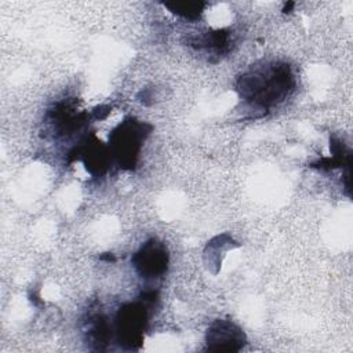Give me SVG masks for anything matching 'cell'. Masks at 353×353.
I'll return each instance as SVG.
<instances>
[{"label": "cell", "instance_id": "obj_5", "mask_svg": "<svg viewBox=\"0 0 353 353\" xmlns=\"http://www.w3.org/2000/svg\"><path fill=\"white\" fill-rule=\"evenodd\" d=\"M68 161H81L85 171L94 178L106 175L113 164L108 143L102 142L92 132L85 134L79 139V142H76L68 153Z\"/></svg>", "mask_w": 353, "mask_h": 353}, {"label": "cell", "instance_id": "obj_12", "mask_svg": "<svg viewBox=\"0 0 353 353\" xmlns=\"http://www.w3.org/2000/svg\"><path fill=\"white\" fill-rule=\"evenodd\" d=\"M110 109H112V108H110L109 105H99V106L94 108V109L91 110V117H92V120H105V119L109 116Z\"/></svg>", "mask_w": 353, "mask_h": 353}, {"label": "cell", "instance_id": "obj_7", "mask_svg": "<svg viewBox=\"0 0 353 353\" xmlns=\"http://www.w3.org/2000/svg\"><path fill=\"white\" fill-rule=\"evenodd\" d=\"M205 349L211 352H240L247 336L243 328L229 319L214 320L205 331Z\"/></svg>", "mask_w": 353, "mask_h": 353}, {"label": "cell", "instance_id": "obj_10", "mask_svg": "<svg viewBox=\"0 0 353 353\" xmlns=\"http://www.w3.org/2000/svg\"><path fill=\"white\" fill-rule=\"evenodd\" d=\"M330 150H331L330 157L319 159L317 161L312 163L310 167L320 171H330L335 168L350 170V157H352L350 149L343 142H341L339 138L332 137L330 139Z\"/></svg>", "mask_w": 353, "mask_h": 353}, {"label": "cell", "instance_id": "obj_8", "mask_svg": "<svg viewBox=\"0 0 353 353\" xmlns=\"http://www.w3.org/2000/svg\"><path fill=\"white\" fill-rule=\"evenodd\" d=\"M84 341L91 350H106L114 341L113 323L101 312H90L84 321Z\"/></svg>", "mask_w": 353, "mask_h": 353}, {"label": "cell", "instance_id": "obj_9", "mask_svg": "<svg viewBox=\"0 0 353 353\" xmlns=\"http://www.w3.org/2000/svg\"><path fill=\"white\" fill-rule=\"evenodd\" d=\"M190 44L205 55L222 57L228 54L233 44V34L229 29H214L190 37Z\"/></svg>", "mask_w": 353, "mask_h": 353}, {"label": "cell", "instance_id": "obj_1", "mask_svg": "<svg viewBox=\"0 0 353 353\" xmlns=\"http://www.w3.org/2000/svg\"><path fill=\"white\" fill-rule=\"evenodd\" d=\"M295 74L290 63L280 59L259 61L236 80L234 90L250 119L266 116L284 102L295 88Z\"/></svg>", "mask_w": 353, "mask_h": 353}, {"label": "cell", "instance_id": "obj_2", "mask_svg": "<svg viewBox=\"0 0 353 353\" xmlns=\"http://www.w3.org/2000/svg\"><path fill=\"white\" fill-rule=\"evenodd\" d=\"M159 301V291L148 288L138 299L123 303L113 319L114 342L124 350H139L149 328V317Z\"/></svg>", "mask_w": 353, "mask_h": 353}, {"label": "cell", "instance_id": "obj_6", "mask_svg": "<svg viewBox=\"0 0 353 353\" xmlns=\"http://www.w3.org/2000/svg\"><path fill=\"white\" fill-rule=\"evenodd\" d=\"M46 120L55 138L69 139L84 132L92 117L91 112L79 110L73 101L65 99L54 103V106L47 110Z\"/></svg>", "mask_w": 353, "mask_h": 353}, {"label": "cell", "instance_id": "obj_3", "mask_svg": "<svg viewBox=\"0 0 353 353\" xmlns=\"http://www.w3.org/2000/svg\"><path fill=\"white\" fill-rule=\"evenodd\" d=\"M153 131V125L134 116H127L108 137L112 161L123 171H135L142 148Z\"/></svg>", "mask_w": 353, "mask_h": 353}, {"label": "cell", "instance_id": "obj_4", "mask_svg": "<svg viewBox=\"0 0 353 353\" xmlns=\"http://www.w3.org/2000/svg\"><path fill=\"white\" fill-rule=\"evenodd\" d=\"M131 265L145 283H157L165 276L170 265V252L165 243L157 237L148 239L131 255Z\"/></svg>", "mask_w": 353, "mask_h": 353}, {"label": "cell", "instance_id": "obj_11", "mask_svg": "<svg viewBox=\"0 0 353 353\" xmlns=\"http://www.w3.org/2000/svg\"><path fill=\"white\" fill-rule=\"evenodd\" d=\"M171 14L186 21H197L204 12L208 3L205 1H165L163 4Z\"/></svg>", "mask_w": 353, "mask_h": 353}]
</instances>
